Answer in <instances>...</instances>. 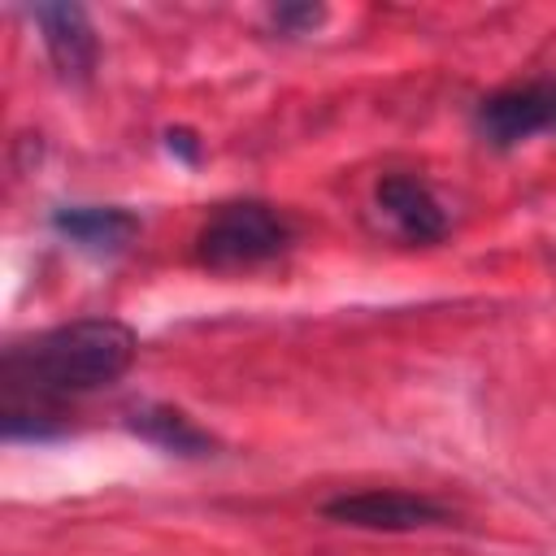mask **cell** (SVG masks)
I'll list each match as a JSON object with an SVG mask.
<instances>
[{"instance_id":"277c9868","label":"cell","mask_w":556,"mask_h":556,"mask_svg":"<svg viewBox=\"0 0 556 556\" xmlns=\"http://www.w3.org/2000/svg\"><path fill=\"white\" fill-rule=\"evenodd\" d=\"M543 130H556V78L517 83L478 104V135L495 148H513Z\"/></svg>"},{"instance_id":"52a82bcc","label":"cell","mask_w":556,"mask_h":556,"mask_svg":"<svg viewBox=\"0 0 556 556\" xmlns=\"http://www.w3.org/2000/svg\"><path fill=\"white\" fill-rule=\"evenodd\" d=\"M52 230L91 256H113L139 235V217L117 204H65L52 213Z\"/></svg>"},{"instance_id":"5b68a950","label":"cell","mask_w":556,"mask_h":556,"mask_svg":"<svg viewBox=\"0 0 556 556\" xmlns=\"http://www.w3.org/2000/svg\"><path fill=\"white\" fill-rule=\"evenodd\" d=\"M374 208L404 243H434L447 235V213L439 195L413 174H382L374 187Z\"/></svg>"},{"instance_id":"30bf717a","label":"cell","mask_w":556,"mask_h":556,"mask_svg":"<svg viewBox=\"0 0 556 556\" xmlns=\"http://www.w3.org/2000/svg\"><path fill=\"white\" fill-rule=\"evenodd\" d=\"M165 148L178 152L182 161H195V139H191L187 130H169V135H165Z\"/></svg>"},{"instance_id":"9c48e42d","label":"cell","mask_w":556,"mask_h":556,"mask_svg":"<svg viewBox=\"0 0 556 556\" xmlns=\"http://www.w3.org/2000/svg\"><path fill=\"white\" fill-rule=\"evenodd\" d=\"M321 17H326V13H321V9H308V4H304V9H291V4L274 9V26H278V30H304V26H317Z\"/></svg>"},{"instance_id":"7a4b0ae2","label":"cell","mask_w":556,"mask_h":556,"mask_svg":"<svg viewBox=\"0 0 556 556\" xmlns=\"http://www.w3.org/2000/svg\"><path fill=\"white\" fill-rule=\"evenodd\" d=\"M291 243H295V226L287 213H278L265 200H235V204H222L200 226L195 261L217 274L256 269L265 261H278Z\"/></svg>"},{"instance_id":"8992f818","label":"cell","mask_w":556,"mask_h":556,"mask_svg":"<svg viewBox=\"0 0 556 556\" xmlns=\"http://www.w3.org/2000/svg\"><path fill=\"white\" fill-rule=\"evenodd\" d=\"M26 17L35 22L52 70L65 83H87L91 70H96V30H91L87 9H78V4H30Z\"/></svg>"},{"instance_id":"3957f363","label":"cell","mask_w":556,"mask_h":556,"mask_svg":"<svg viewBox=\"0 0 556 556\" xmlns=\"http://www.w3.org/2000/svg\"><path fill=\"white\" fill-rule=\"evenodd\" d=\"M330 521L352 526V530H387V534H404V530H426V526H443L447 508L430 495H413V491H391V486H374V491H352V495H334L321 508Z\"/></svg>"},{"instance_id":"6da1fadb","label":"cell","mask_w":556,"mask_h":556,"mask_svg":"<svg viewBox=\"0 0 556 556\" xmlns=\"http://www.w3.org/2000/svg\"><path fill=\"white\" fill-rule=\"evenodd\" d=\"M135 330L117 317H83L4 348V439L56 434V408L117 382L135 361Z\"/></svg>"},{"instance_id":"ba28073f","label":"cell","mask_w":556,"mask_h":556,"mask_svg":"<svg viewBox=\"0 0 556 556\" xmlns=\"http://www.w3.org/2000/svg\"><path fill=\"white\" fill-rule=\"evenodd\" d=\"M126 426L143 443H152V447H161L169 456H208L213 452V434L200 430L187 413H178L169 404H139V408L126 413Z\"/></svg>"}]
</instances>
